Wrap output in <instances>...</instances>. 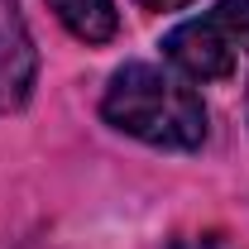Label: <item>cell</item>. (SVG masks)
<instances>
[{
    "mask_svg": "<svg viewBox=\"0 0 249 249\" xmlns=\"http://www.w3.org/2000/svg\"><path fill=\"white\" fill-rule=\"evenodd\" d=\"M101 115L120 134L154 144V149H201L206 139V106L178 72L154 62H124L101 96Z\"/></svg>",
    "mask_w": 249,
    "mask_h": 249,
    "instance_id": "cell-1",
    "label": "cell"
},
{
    "mask_svg": "<svg viewBox=\"0 0 249 249\" xmlns=\"http://www.w3.org/2000/svg\"><path fill=\"white\" fill-rule=\"evenodd\" d=\"M163 58L192 82H220L249 58V0H216L201 19H187L163 38Z\"/></svg>",
    "mask_w": 249,
    "mask_h": 249,
    "instance_id": "cell-2",
    "label": "cell"
},
{
    "mask_svg": "<svg viewBox=\"0 0 249 249\" xmlns=\"http://www.w3.org/2000/svg\"><path fill=\"white\" fill-rule=\"evenodd\" d=\"M34 77H38V53L19 15V0H0V115L29 101Z\"/></svg>",
    "mask_w": 249,
    "mask_h": 249,
    "instance_id": "cell-3",
    "label": "cell"
},
{
    "mask_svg": "<svg viewBox=\"0 0 249 249\" xmlns=\"http://www.w3.org/2000/svg\"><path fill=\"white\" fill-rule=\"evenodd\" d=\"M48 10L62 19V29L82 43H110L120 29L115 0H48Z\"/></svg>",
    "mask_w": 249,
    "mask_h": 249,
    "instance_id": "cell-4",
    "label": "cell"
},
{
    "mask_svg": "<svg viewBox=\"0 0 249 249\" xmlns=\"http://www.w3.org/2000/svg\"><path fill=\"white\" fill-rule=\"evenodd\" d=\"M173 249H240L230 235H220V230H201V235H178Z\"/></svg>",
    "mask_w": 249,
    "mask_h": 249,
    "instance_id": "cell-5",
    "label": "cell"
},
{
    "mask_svg": "<svg viewBox=\"0 0 249 249\" xmlns=\"http://www.w3.org/2000/svg\"><path fill=\"white\" fill-rule=\"evenodd\" d=\"M144 10H154V15H163V10H182L187 0H139Z\"/></svg>",
    "mask_w": 249,
    "mask_h": 249,
    "instance_id": "cell-6",
    "label": "cell"
},
{
    "mask_svg": "<svg viewBox=\"0 0 249 249\" xmlns=\"http://www.w3.org/2000/svg\"><path fill=\"white\" fill-rule=\"evenodd\" d=\"M245 110H249V101H245Z\"/></svg>",
    "mask_w": 249,
    "mask_h": 249,
    "instance_id": "cell-7",
    "label": "cell"
}]
</instances>
